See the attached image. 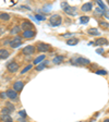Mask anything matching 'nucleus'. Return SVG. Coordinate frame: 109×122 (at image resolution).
Instances as JSON below:
<instances>
[{
  "instance_id": "2f4dec72",
  "label": "nucleus",
  "mask_w": 109,
  "mask_h": 122,
  "mask_svg": "<svg viewBox=\"0 0 109 122\" xmlns=\"http://www.w3.org/2000/svg\"><path fill=\"white\" fill-rule=\"evenodd\" d=\"M0 97H1L2 99L8 98V97H7V93H0Z\"/></svg>"
},
{
  "instance_id": "6e6552de",
  "label": "nucleus",
  "mask_w": 109,
  "mask_h": 122,
  "mask_svg": "<svg viewBox=\"0 0 109 122\" xmlns=\"http://www.w3.org/2000/svg\"><path fill=\"white\" fill-rule=\"evenodd\" d=\"M23 86H24V83H23L22 81L15 82V83L13 84V91L14 92H21L22 88H23Z\"/></svg>"
},
{
  "instance_id": "39448f33",
  "label": "nucleus",
  "mask_w": 109,
  "mask_h": 122,
  "mask_svg": "<svg viewBox=\"0 0 109 122\" xmlns=\"http://www.w3.org/2000/svg\"><path fill=\"white\" fill-rule=\"evenodd\" d=\"M8 70H9V72H11V73H14V72H16L19 70V64L16 63V62H11V63L8 64Z\"/></svg>"
},
{
  "instance_id": "f704fd0d",
  "label": "nucleus",
  "mask_w": 109,
  "mask_h": 122,
  "mask_svg": "<svg viewBox=\"0 0 109 122\" xmlns=\"http://www.w3.org/2000/svg\"><path fill=\"white\" fill-rule=\"evenodd\" d=\"M8 44H10V41H8V39H7V41H3V45H8Z\"/></svg>"
},
{
  "instance_id": "f3484780",
  "label": "nucleus",
  "mask_w": 109,
  "mask_h": 122,
  "mask_svg": "<svg viewBox=\"0 0 109 122\" xmlns=\"http://www.w3.org/2000/svg\"><path fill=\"white\" fill-rule=\"evenodd\" d=\"M45 59V55H42V56H39V57H37V58L34 60V64H36V66H38L39 63H42L43 62V60Z\"/></svg>"
},
{
  "instance_id": "aec40b11",
  "label": "nucleus",
  "mask_w": 109,
  "mask_h": 122,
  "mask_svg": "<svg viewBox=\"0 0 109 122\" xmlns=\"http://www.w3.org/2000/svg\"><path fill=\"white\" fill-rule=\"evenodd\" d=\"M0 20L9 21V20H10V15L8 14V13H0Z\"/></svg>"
},
{
  "instance_id": "7c9ffc66",
  "label": "nucleus",
  "mask_w": 109,
  "mask_h": 122,
  "mask_svg": "<svg viewBox=\"0 0 109 122\" xmlns=\"http://www.w3.org/2000/svg\"><path fill=\"white\" fill-rule=\"evenodd\" d=\"M19 114H20L21 117H23V118H25V117H26V112L24 111V110H21V111L19 112Z\"/></svg>"
},
{
  "instance_id": "a211bd4d",
  "label": "nucleus",
  "mask_w": 109,
  "mask_h": 122,
  "mask_svg": "<svg viewBox=\"0 0 109 122\" xmlns=\"http://www.w3.org/2000/svg\"><path fill=\"white\" fill-rule=\"evenodd\" d=\"M1 120L5 122H11L12 121V119H11V116L10 114H1Z\"/></svg>"
},
{
  "instance_id": "423d86ee",
  "label": "nucleus",
  "mask_w": 109,
  "mask_h": 122,
  "mask_svg": "<svg viewBox=\"0 0 109 122\" xmlns=\"http://www.w3.org/2000/svg\"><path fill=\"white\" fill-rule=\"evenodd\" d=\"M34 50H35V47H34L33 45H30V46H26L25 48H23L22 52L24 53V55H26V56H28V55L34 53Z\"/></svg>"
},
{
  "instance_id": "c85d7f7f",
  "label": "nucleus",
  "mask_w": 109,
  "mask_h": 122,
  "mask_svg": "<svg viewBox=\"0 0 109 122\" xmlns=\"http://www.w3.org/2000/svg\"><path fill=\"white\" fill-rule=\"evenodd\" d=\"M7 106H8V107H7V108H8V109H9V110H10V111H11V112H12V111H14V107H12V105H11V104H10V102H9V104H8V105H7Z\"/></svg>"
},
{
  "instance_id": "1a4fd4ad",
  "label": "nucleus",
  "mask_w": 109,
  "mask_h": 122,
  "mask_svg": "<svg viewBox=\"0 0 109 122\" xmlns=\"http://www.w3.org/2000/svg\"><path fill=\"white\" fill-rule=\"evenodd\" d=\"M50 48V46L48 44H44V43H39L37 45V49L42 52H45V51H48V49Z\"/></svg>"
},
{
  "instance_id": "6ab92c4d",
  "label": "nucleus",
  "mask_w": 109,
  "mask_h": 122,
  "mask_svg": "<svg viewBox=\"0 0 109 122\" xmlns=\"http://www.w3.org/2000/svg\"><path fill=\"white\" fill-rule=\"evenodd\" d=\"M88 34H91V35L93 36H99V30H97V28H89L88 30Z\"/></svg>"
},
{
  "instance_id": "412c9836",
  "label": "nucleus",
  "mask_w": 109,
  "mask_h": 122,
  "mask_svg": "<svg viewBox=\"0 0 109 122\" xmlns=\"http://www.w3.org/2000/svg\"><path fill=\"white\" fill-rule=\"evenodd\" d=\"M80 22H81L82 24H87V23L89 22V18L88 16H81V18H80Z\"/></svg>"
},
{
  "instance_id": "ddd939ff",
  "label": "nucleus",
  "mask_w": 109,
  "mask_h": 122,
  "mask_svg": "<svg viewBox=\"0 0 109 122\" xmlns=\"http://www.w3.org/2000/svg\"><path fill=\"white\" fill-rule=\"evenodd\" d=\"M94 44H96L98 46H104V45H108V41H107L106 38L100 37V38H97Z\"/></svg>"
},
{
  "instance_id": "58836bf2",
  "label": "nucleus",
  "mask_w": 109,
  "mask_h": 122,
  "mask_svg": "<svg viewBox=\"0 0 109 122\" xmlns=\"http://www.w3.org/2000/svg\"><path fill=\"white\" fill-rule=\"evenodd\" d=\"M11 122H12V121H11Z\"/></svg>"
},
{
  "instance_id": "a878e982",
  "label": "nucleus",
  "mask_w": 109,
  "mask_h": 122,
  "mask_svg": "<svg viewBox=\"0 0 109 122\" xmlns=\"http://www.w3.org/2000/svg\"><path fill=\"white\" fill-rule=\"evenodd\" d=\"M35 19L37 21H45L46 20V18L44 16V15H39V14H36L35 15Z\"/></svg>"
},
{
  "instance_id": "9b49d317",
  "label": "nucleus",
  "mask_w": 109,
  "mask_h": 122,
  "mask_svg": "<svg viewBox=\"0 0 109 122\" xmlns=\"http://www.w3.org/2000/svg\"><path fill=\"white\" fill-rule=\"evenodd\" d=\"M82 11L83 12H89V11H92V9H93V3L92 2H86L84 3L83 5H82Z\"/></svg>"
},
{
  "instance_id": "b1692460",
  "label": "nucleus",
  "mask_w": 109,
  "mask_h": 122,
  "mask_svg": "<svg viewBox=\"0 0 109 122\" xmlns=\"http://www.w3.org/2000/svg\"><path fill=\"white\" fill-rule=\"evenodd\" d=\"M32 68H33V66H32V64H30V66H25V68H24V69H23V70H22V71H21V74H25L26 72H27V71H30V70H31V69H32Z\"/></svg>"
},
{
  "instance_id": "bb28decb",
  "label": "nucleus",
  "mask_w": 109,
  "mask_h": 122,
  "mask_svg": "<svg viewBox=\"0 0 109 122\" xmlns=\"http://www.w3.org/2000/svg\"><path fill=\"white\" fill-rule=\"evenodd\" d=\"M96 2H97V5H98L99 7L102 8L103 10H105V11H106V5H104V2H103V1H96Z\"/></svg>"
},
{
  "instance_id": "473e14b6",
  "label": "nucleus",
  "mask_w": 109,
  "mask_h": 122,
  "mask_svg": "<svg viewBox=\"0 0 109 122\" xmlns=\"http://www.w3.org/2000/svg\"><path fill=\"white\" fill-rule=\"evenodd\" d=\"M96 52L97 53H103V52H104V49H103V48H98L96 50Z\"/></svg>"
},
{
  "instance_id": "4be33fe9",
  "label": "nucleus",
  "mask_w": 109,
  "mask_h": 122,
  "mask_svg": "<svg viewBox=\"0 0 109 122\" xmlns=\"http://www.w3.org/2000/svg\"><path fill=\"white\" fill-rule=\"evenodd\" d=\"M46 64H47V62H46V61H45V62H42V63H39L37 66H36V71H42V70H43V69L46 66Z\"/></svg>"
},
{
  "instance_id": "ea45409f",
  "label": "nucleus",
  "mask_w": 109,
  "mask_h": 122,
  "mask_svg": "<svg viewBox=\"0 0 109 122\" xmlns=\"http://www.w3.org/2000/svg\"><path fill=\"white\" fill-rule=\"evenodd\" d=\"M108 2H109V1H108Z\"/></svg>"
},
{
  "instance_id": "0eeeda50",
  "label": "nucleus",
  "mask_w": 109,
  "mask_h": 122,
  "mask_svg": "<svg viewBox=\"0 0 109 122\" xmlns=\"http://www.w3.org/2000/svg\"><path fill=\"white\" fill-rule=\"evenodd\" d=\"M7 97L10 98L11 100H18V94H16V92H14L13 89H9V91L7 92Z\"/></svg>"
},
{
  "instance_id": "dca6fc26",
  "label": "nucleus",
  "mask_w": 109,
  "mask_h": 122,
  "mask_svg": "<svg viewBox=\"0 0 109 122\" xmlns=\"http://www.w3.org/2000/svg\"><path fill=\"white\" fill-rule=\"evenodd\" d=\"M78 43H79V39H78V38H71V39H68V41H67V45H70V46H74Z\"/></svg>"
},
{
  "instance_id": "2eb2a0df",
  "label": "nucleus",
  "mask_w": 109,
  "mask_h": 122,
  "mask_svg": "<svg viewBox=\"0 0 109 122\" xmlns=\"http://www.w3.org/2000/svg\"><path fill=\"white\" fill-rule=\"evenodd\" d=\"M64 60V57L63 56H57V57H55V59H53V63H56V64H60L62 61Z\"/></svg>"
},
{
  "instance_id": "e433bc0d",
  "label": "nucleus",
  "mask_w": 109,
  "mask_h": 122,
  "mask_svg": "<svg viewBox=\"0 0 109 122\" xmlns=\"http://www.w3.org/2000/svg\"><path fill=\"white\" fill-rule=\"evenodd\" d=\"M1 34H3V28L0 26V35H1Z\"/></svg>"
},
{
  "instance_id": "cd10ccee",
  "label": "nucleus",
  "mask_w": 109,
  "mask_h": 122,
  "mask_svg": "<svg viewBox=\"0 0 109 122\" xmlns=\"http://www.w3.org/2000/svg\"><path fill=\"white\" fill-rule=\"evenodd\" d=\"M95 73L96 74H102V75H106L107 71H105V70H98V71H96Z\"/></svg>"
},
{
  "instance_id": "9d476101",
  "label": "nucleus",
  "mask_w": 109,
  "mask_h": 122,
  "mask_svg": "<svg viewBox=\"0 0 109 122\" xmlns=\"http://www.w3.org/2000/svg\"><path fill=\"white\" fill-rule=\"evenodd\" d=\"M20 27H21V30H32V28H33V24L31 22H28V21H24V22H22V25H21Z\"/></svg>"
},
{
  "instance_id": "c9c22d12",
  "label": "nucleus",
  "mask_w": 109,
  "mask_h": 122,
  "mask_svg": "<svg viewBox=\"0 0 109 122\" xmlns=\"http://www.w3.org/2000/svg\"><path fill=\"white\" fill-rule=\"evenodd\" d=\"M69 36H72V34H64L63 37H69Z\"/></svg>"
},
{
  "instance_id": "72a5a7b5",
  "label": "nucleus",
  "mask_w": 109,
  "mask_h": 122,
  "mask_svg": "<svg viewBox=\"0 0 109 122\" xmlns=\"http://www.w3.org/2000/svg\"><path fill=\"white\" fill-rule=\"evenodd\" d=\"M67 5H68V3H67V2H61V7H62V8H66Z\"/></svg>"
},
{
  "instance_id": "5701e85b",
  "label": "nucleus",
  "mask_w": 109,
  "mask_h": 122,
  "mask_svg": "<svg viewBox=\"0 0 109 122\" xmlns=\"http://www.w3.org/2000/svg\"><path fill=\"white\" fill-rule=\"evenodd\" d=\"M19 32H21V27H20V26H14V27L11 30V34H18Z\"/></svg>"
},
{
  "instance_id": "4c0bfd02",
  "label": "nucleus",
  "mask_w": 109,
  "mask_h": 122,
  "mask_svg": "<svg viewBox=\"0 0 109 122\" xmlns=\"http://www.w3.org/2000/svg\"><path fill=\"white\" fill-rule=\"evenodd\" d=\"M103 122H109V119H106V120H104Z\"/></svg>"
},
{
  "instance_id": "a19ab883",
  "label": "nucleus",
  "mask_w": 109,
  "mask_h": 122,
  "mask_svg": "<svg viewBox=\"0 0 109 122\" xmlns=\"http://www.w3.org/2000/svg\"><path fill=\"white\" fill-rule=\"evenodd\" d=\"M80 122H81V121H80Z\"/></svg>"
},
{
  "instance_id": "393cba45",
  "label": "nucleus",
  "mask_w": 109,
  "mask_h": 122,
  "mask_svg": "<svg viewBox=\"0 0 109 122\" xmlns=\"http://www.w3.org/2000/svg\"><path fill=\"white\" fill-rule=\"evenodd\" d=\"M99 25L105 27V28H107V27H109V23L105 22V21H99Z\"/></svg>"
},
{
  "instance_id": "c756f323",
  "label": "nucleus",
  "mask_w": 109,
  "mask_h": 122,
  "mask_svg": "<svg viewBox=\"0 0 109 122\" xmlns=\"http://www.w3.org/2000/svg\"><path fill=\"white\" fill-rule=\"evenodd\" d=\"M10 112H11V111L8 109V108H3V109H2V113H3V114H9Z\"/></svg>"
},
{
  "instance_id": "20e7f679",
  "label": "nucleus",
  "mask_w": 109,
  "mask_h": 122,
  "mask_svg": "<svg viewBox=\"0 0 109 122\" xmlns=\"http://www.w3.org/2000/svg\"><path fill=\"white\" fill-rule=\"evenodd\" d=\"M76 8L75 7H71V5H67L66 8H63V11L69 15H76Z\"/></svg>"
},
{
  "instance_id": "7ed1b4c3",
  "label": "nucleus",
  "mask_w": 109,
  "mask_h": 122,
  "mask_svg": "<svg viewBox=\"0 0 109 122\" xmlns=\"http://www.w3.org/2000/svg\"><path fill=\"white\" fill-rule=\"evenodd\" d=\"M72 61H73V63L79 64V66H87V64H89V62H91V61H89L88 59H86V58H82V57L75 58V59H73Z\"/></svg>"
},
{
  "instance_id": "f8f14e48",
  "label": "nucleus",
  "mask_w": 109,
  "mask_h": 122,
  "mask_svg": "<svg viewBox=\"0 0 109 122\" xmlns=\"http://www.w3.org/2000/svg\"><path fill=\"white\" fill-rule=\"evenodd\" d=\"M35 36V32L33 30H28L23 32V37L24 38H33Z\"/></svg>"
},
{
  "instance_id": "f257e3e1",
  "label": "nucleus",
  "mask_w": 109,
  "mask_h": 122,
  "mask_svg": "<svg viewBox=\"0 0 109 122\" xmlns=\"http://www.w3.org/2000/svg\"><path fill=\"white\" fill-rule=\"evenodd\" d=\"M49 23H50L52 26H59L62 23V18H61L59 14H52L49 19Z\"/></svg>"
},
{
  "instance_id": "4468645a",
  "label": "nucleus",
  "mask_w": 109,
  "mask_h": 122,
  "mask_svg": "<svg viewBox=\"0 0 109 122\" xmlns=\"http://www.w3.org/2000/svg\"><path fill=\"white\" fill-rule=\"evenodd\" d=\"M10 56V53L7 49H0V59H7Z\"/></svg>"
},
{
  "instance_id": "f03ea898",
  "label": "nucleus",
  "mask_w": 109,
  "mask_h": 122,
  "mask_svg": "<svg viewBox=\"0 0 109 122\" xmlns=\"http://www.w3.org/2000/svg\"><path fill=\"white\" fill-rule=\"evenodd\" d=\"M22 45V37L21 36H15L12 41H10L11 48H18Z\"/></svg>"
}]
</instances>
